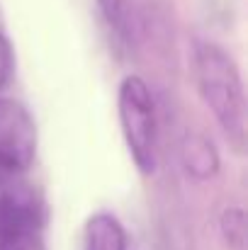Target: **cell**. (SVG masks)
Masks as SVG:
<instances>
[{
  "label": "cell",
  "mask_w": 248,
  "mask_h": 250,
  "mask_svg": "<svg viewBox=\"0 0 248 250\" xmlns=\"http://www.w3.org/2000/svg\"><path fill=\"white\" fill-rule=\"evenodd\" d=\"M195 76L202 100L214 112L229 139H246V95L234 59L217 44L200 42L195 46Z\"/></svg>",
  "instance_id": "1"
},
{
  "label": "cell",
  "mask_w": 248,
  "mask_h": 250,
  "mask_svg": "<svg viewBox=\"0 0 248 250\" xmlns=\"http://www.w3.org/2000/svg\"><path fill=\"white\" fill-rule=\"evenodd\" d=\"M119 126L127 141V148L134 158L136 167L144 175L156 170V141H158V124H156V107L151 90L139 76H127L119 85L117 97Z\"/></svg>",
  "instance_id": "2"
},
{
  "label": "cell",
  "mask_w": 248,
  "mask_h": 250,
  "mask_svg": "<svg viewBox=\"0 0 248 250\" xmlns=\"http://www.w3.org/2000/svg\"><path fill=\"white\" fill-rule=\"evenodd\" d=\"M37 153V126L17 102L0 97V172L22 175Z\"/></svg>",
  "instance_id": "3"
},
{
  "label": "cell",
  "mask_w": 248,
  "mask_h": 250,
  "mask_svg": "<svg viewBox=\"0 0 248 250\" xmlns=\"http://www.w3.org/2000/svg\"><path fill=\"white\" fill-rule=\"evenodd\" d=\"M83 250H127V233L112 214H95L85 224Z\"/></svg>",
  "instance_id": "4"
},
{
  "label": "cell",
  "mask_w": 248,
  "mask_h": 250,
  "mask_svg": "<svg viewBox=\"0 0 248 250\" xmlns=\"http://www.w3.org/2000/svg\"><path fill=\"white\" fill-rule=\"evenodd\" d=\"M182 166L197 180H212L219 170L217 148L204 136H187L182 141Z\"/></svg>",
  "instance_id": "5"
},
{
  "label": "cell",
  "mask_w": 248,
  "mask_h": 250,
  "mask_svg": "<svg viewBox=\"0 0 248 250\" xmlns=\"http://www.w3.org/2000/svg\"><path fill=\"white\" fill-rule=\"evenodd\" d=\"M97 7H100V15L105 17L107 27L124 37L127 34V5L124 0H97Z\"/></svg>",
  "instance_id": "6"
},
{
  "label": "cell",
  "mask_w": 248,
  "mask_h": 250,
  "mask_svg": "<svg viewBox=\"0 0 248 250\" xmlns=\"http://www.w3.org/2000/svg\"><path fill=\"white\" fill-rule=\"evenodd\" d=\"M222 233L226 236L229 246L241 248L244 246V236H246V221H244V211L241 209H229L222 216Z\"/></svg>",
  "instance_id": "7"
},
{
  "label": "cell",
  "mask_w": 248,
  "mask_h": 250,
  "mask_svg": "<svg viewBox=\"0 0 248 250\" xmlns=\"http://www.w3.org/2000/svg\"><path fill=\"white\" fill-rule=\"evenodd\" d=\"M0 250H44V241H42V233L2 238L0 241Z\"/></svg>",
  "instance_id": "8"
},
{
  "label": "cell",
  "mask_w": 248,
  "mask_h": 250,
  "mask_svg": "<svg viewBox=\"0 0 248 250\" xmlns=\"http://www.w3.org/2000/svg\"><path fill=\"white\" fill-rule=\"evenodd\" d=\"M12 63H15V59H12V46H10V42L5 39V34L0 32V90L7 85L10 76H12Z\"/></svg>",
  "instance_id": "9"
}]
</instances>
